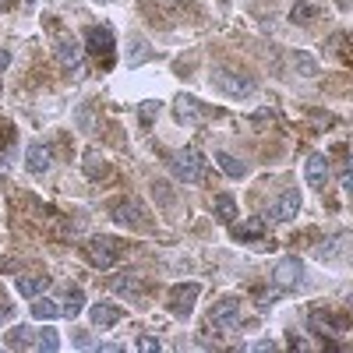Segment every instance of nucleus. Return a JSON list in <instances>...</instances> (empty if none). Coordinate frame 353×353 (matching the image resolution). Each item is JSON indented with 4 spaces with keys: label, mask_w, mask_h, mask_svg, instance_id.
Masks as SVG:
<instances>
[{
    "label": "nucleus",
    "mask_w": 353,
    "mask_h": 353,
    "mask_svg": "<svg viewBox=\"0 0 353 353\" xmlns=\"http://www.w3.org/2000/svg\"><path fill=\"white\" fill-rule=\"evenodd\" d=\"M176 121L181 124H205L209 121V110H205L198 99H191V96H181L176 99Z\"/></svg>",
    "instance_id": "obj_10"
},
{
    "label": "nucleus",
    "mask_w": 353,
    "mask_h": 353,
    "mask_svg": "<svg viewBox=\"0 0 353 353\" xmlns=\"http://www.w3.org/2000/svg\"><path fill=\"white\" fill-rule=\"evenodd\" d=\"M261 230H265L261 219H248V226L237 230V241H258V237H261Z\"/></svg>",
    "instance_id": "obj_24"
},
{
    "label": "nucleus",
    "mask_w": 353,
    "mask_h": 353,
    "mask_svg": "<svg viewBox=\"0 0 353 353\" xmlns=\"http://www.w3.org/2000/svg\"><path fill=\"white\" fill-rule=\"evenodd\" d=\"M88 176H92V181H99V176H103V181H106V176H110V170H106V163L96 156V152H88Z\"/></svg>",
    "instance_id": "obj_26"
},
{
    "label": "nucleus",
    "mask_w": 353,
    "mask_h": 353,
    "mask_svg": "<svg viewBox=\"0 0 353 353\" xmlns=\"http://www.w3.org/2000/svg\"><path fill=\"white\" fill-rule=\"evenodd\" d=\"M85 254H88V261H92L96 269H110V265H117L128 254V244L117 241V237H92L85 244Z\"/></svg>",
    "instance_id": "obj_3"
},
{
    "label": "nucleus",
    "mask_w": 353,
    "mask_h": 353,
    "mask_svg": "<svg viewBox=\"0 0 353 353\" xmlns=\"http://www.w3.org/2000/svg\"><path fill=\"white\" fill-rule=\"evenodd\" d=\"M212 78H216V85L223 88V92H226V96H233V99H241V96H251V92H254V81H251L248 74L230 71V68H216V71H212Z\"/></svg>",
    "instance_id": "obj_5"
},
{
    "label": "nucleus",
    "mask_w": 353,
    "mask_h": 353,
    "mask_svg": "<svg viewBox=\"0 0 353 353\" xmlns=\"http://www.w3.org/2000/svg\"><path fill=\"white\" fill-rule=\"evenodd\" d=\"M301 272H304V269H301V261H297V258H283V261L276 265V276H272V279H276L279 290H297Z\"/></svg>",
    "instance_id": "obj_12"
},
{
    "label": "nucleus",
    "mask_w": 353,
    "mask_h": 353,
    "mask_svg": "<svg viewBox=\"0 0 353 353\" xmlns=\"http://www.w3.org/2000/svg\"><path fill=\"white\" fill-rule=\"evenodd\" d=\"M216 163L223 166L226 176H233V181H237V176H248V163L237 159V156H230V152H216Z\"/></svg>",
    "instance_id": "obj_17"
},
{
    "label": "nucleus",
    "mask_w": 353,
    "mask_h": 353,
    "mask_svg": "<svg viewBox=\"0 0 353 353\" xmlns=\"http://www.w3.org/2000/svg\"><path fill=\"white\" fill-rule=\"evenodd\" d=\"M290 18H293V25H307L311 18H318V8H311V4H297L290 11Z\"/></svg>",
    "instance_id": "obj_25"
},
{
    "label": "nucleus",
    "mask_w": 353,
    "mask_h": 353,
    "mask_svg": "<svg viewBox=\"0 0 353 353\" xmlns=\"http://www.w3.org/2000/svg\"><path fill=\"white\" fill-rule=\"evenodd\" d=\"M138 346H141V350H159V339H141Z\"/></svg>",
    "instance_id": "obj_31"
},
{
    "label": "nucleus",
    "mask_w": 353,
    "mask_h": 353,
    "mask_svg": "<svg viewBox=\"0 0 353 353\" xmlns=\"http://www.w3.org/2000/svg\"><path fill=\"white\" fill-rule=\"evenodd\" d=\"M110 286H113V293H121V297H128V301H141L145 297V286L134 276H117Z\"/></svg>",
    "instance_id": "obj_16"
},
{
    "label": "nucleus",
    "mask_w": 353,
    "mask_h": 353,
    "mask_svg": "<svg viewBox=\"0 0 353 353\" xmlns=\"http://www.w3.org/2000/svg\"><path fill=\"white\" fill-rule=\"evenodd\" d=\"M209 329H241V301L237 297H223L216 307H212V318H209Z\"/></svg>",
    "instance_id": "obj_6"
},
{
    "label": "nucleus",
    "mask_w": 353,
    "mask_h": 353,
    "mask_svg": "<svg viewBox=\"0 0 353 353\" xmlns=\"http://www.w3.org/2000/svg\"><path fill=\"white\" fill-rule=\"evenodd\" d=\"M57 57H61L64 68H78L81 61V46L74 43V36H57Z\"/></svg>",
    "instance_id": "obj_15"
},
{
    "label": "nucleus",
    "mask_w": 353,
    "mask_h": 353,
    "mask_svg": "<svg viewBox=\"0 0 353 353\" xmlns=\"http://www.w3.org/2000/svg\"><path fill=\"white\" fill-rule=\"evenodd\" d=\"M304 173H307V184H311L314 191H321V188H325V181H329V159L321 156V152L307 156V166H304Z\"/></svg>",
    "instance_id": "obj_13"
},
{
    "label": "nucleus",
    "mask_w": 353,
    "mask_h": 353,
    "mask_svg": "<svg viewBox=\"0 0 353 353\" xmlns=\"http://www.w3.org/2000/svg\"><path fill=\"white\" fill-rule=\"evenodd\" d=\"M198 293H201L198 283H181V286H173V290H170V311H173L176 318H188V314L194 311Z\"/></svg>",
    "instance_id": "obj_8"
},
{
    "label": "nucleus",
    "mask_w": 353,
    "mask_h": 353,
    "mask_svg": "<svg viewBox=\"0 0 353 353\" xmlns=\"http://www.w3.org/2000/svg\"><path fill=\"white\" fill-rule=\"evenodd\" d=\"M216 216L223 223H237V201H233V194H219L216 198Z\"/></svg>",
    "instance_id": "obj_20"
},
{
    "label": "nucleus",
    "mask_w": 353,
    "mask_h": 353,
    "mask_svg": "<svg viewBox=\"0 0 353 353\" xmlns=\"http://www.w3.org/2000/svg\"><path fill=\"white\" fill-rule=\"evenodd\" d=\"M8 68H11V53L0 46V71H8Z\"/></svg>",
    "instance_id": "obj_30"
},
{
    "label": "nucleus",
    "mask_w": 353,
    "mask_h": 353,
    "mask_svg": "<svg viewBox=\"0 0 353 353\" xmlns=\"http://www.w3.org/2000/svg\"><path fill=\"white\" fill-rule=\"evenodd\" d=\"M32 336V329H25V325H14L11 336H8V346L11 350H25V346H36V339H28Z\"/></svg>",
    "instance_id": "obj_23"
},
{
    "label": "nucleus",
    "mask_w": 353,
    "mask_h": 353,
    "mask_svg": "<svg viewBox=\"0 0 353 353\" xmlns=\"http://www.w3.org/2000/svg\"><path fill=\"white\" fill-rule=\"evenodd\" d=\"M307 325H311V332H318L321 339H325V336H329V339H336V336L343 332V321H339V318H332L325 307H314V311H311V318H307Z\"/></svg>",
    "instance_id": "obj_9"
},
{
    "label": "nucleus",
    "mask_w": 353,
    "mask_h": 353,
    "mask_svg": "<svg viewBox=\"0 0 353 353\" xmlns=\"http://www.w3.org/2000/svg\"><path fill=\"white\" fill-rule=\"evenodd\" d=\"M81 307H85V293H81V290H68V301L61 304L64 318H78V314H81Z\"/></svg>",
    "instance_id": "obj_21"
},
{
    "label": "nucleus",
    "mask_w": 353,
    "mask_h": 353,
    "mask_svg": "<svg viewBox=\"0 0 353 353\" xmlns=\"http://www.w3.org/2000/svg\"><path fill=\"white\" fill-rule=\"evenodd\" d=\"M166 166H170V173L176 176V181H184V184H201L205 181V156L198 152V149H184V152H173V156H166Z\"/></svg>",
    "instance_id": "obj_1"
},
{
    "label": "nucleus",
    "mask_w": 353,
    "mask_h": 353,
    "mask_svg": "<svg viewBox=\"0 0 353 353\" xmlns=\"http://www.w3.org/2000/svg\"><path fill=\"white\" fill-rule=\"evenodd\" d=\"M85 46H88L92 61H96L103 71L113 68V61H117V43H113V28H110V25H92V28H88V32H85Z\"/></svg>",
    "instance_id": "obj_2"
},
{
    "label": "nucleus",
    "mask_w": 353,
    "mask_h": 353,
    "mask_svg": "<svg viewBox=\"0 0 353 353\" xmlns=\"http://www.w3.org/2000/svg\"><path fill=\"white\" fill-rule=\"evenodd\" d=\"M25 4H28V8H32V4H36V0H25Z\"/></svg>",
    "instance_id": "obj_33"
},
{
    "label": "nucleus",
    "mask_w": 353,
    "mask_h": 353,
    "mask_svg": "<svg viewBox=\"0 0 353 353\" xmlns=\"http://www.w3.org/2000/svg\"><path fill=\"white\" fill-rule=\"evenodd\" d=\"M14 8V0H0V11H11Z\"/></svg>",
    "instance_id": "obj_32"
},
{
    "label": "nucleus",
    "mask_w": 353,
    "mask_h": 353,
    "mask_svg": "<svg viewBox=\"0 0 353 353\" xmlns=\"http://www.w3.org/2000/svg\"><path fill=\"white\" fill-rule=\"evenodd\" d=\"M46 276H21V279H14V290L21 293V297H36L39 290H46Z\"/></svg>",
    "instance_id": "obj_18"
},
{
    "label": "nucleus",
    "mask_w": 353,
    "mask_h": 353,
    "mask_svg": "<svg viewBox=\"0 0 353 353\" xmlns=\"http://www.w3.org/2000/svg\"><path fill=\"white\" fill-rule=\"evenodd\" d=\"M297 68H301L304 74H314V61H311L307 53H297Z\"/></svg>",
    "instance_id": "obj_29"
},
{
    "label": "nucleus",
    "mask_w": 353,
    "mask_h": 353,
    "mask_svg": "<svg viewBox=\"0 0 353 353\" xmlns=\"http://www.w3.org/2000/svg\"><path fill=\"white\" fill-rule=\"evenodd\" d=\"M88 314H92V325H96V329H113L117 321L124 318V307H117V304H110V301H99V304L88 307Z\"/></svg>",
    "instance_id": "obj_11"
},
{
    "label": "nucleus",
    "mask_w": 353,
    "mask_h": 353,
    "mask_svg": "<svg viewBox=\"0 0 353 353\" xmlns=\"http://www.w3.org/2000/svg\"><path fill=\"white\" fill-rule=\"evenodd\" d=\"M343 191L346 194H353V159L346 163V170H343Z\"/></svg>",
    "instance_id": "obj_28"
},
{
    "label": "nucleus",
    "mask_w": 353,
    "mask_h": 353,
    "mask_svg": "<svg viewBox=\"0 0 353 353\" xmlns=\"http://www.w3.org/2000/svg\"><path fill=\"white\" fill-rule=\"evenodd\" d=\"M50 163H53V156H50V149H46L43 141L28 145V152H25V166H28V170H32V173H46Z\"/></svg>",
    "instance_id": "obj_14"
},
{
    "label": "nucleus",
    "mask_w": 353,
    "mask_h": 353,
    "mask_svg": "<svg viewBox=\"0 0 353 353\" xmlns=\"http://www.w3.org/2000/svg\"><path fill=\"white\" fill-rule=\"evenodd\" d=\"M156 113H159V103H145V106H141V124H152Z\"/></svg>",
    "instance_id": "obj_27"
},
{
    "label": "nucleus",
    "mask_w": 353,
    "mask_h": 353,
    "mask_svg": "<svg viewBox=\"0 0 353 353\" xmlns=\"http://www.w3.org/2000/svg\"><path fill=\"white\" fill-rule=\"evenodd\" d=\"M57 314H64L61 304H53V301H46V297H32V318L46 321V318H57Z\"/></svg>",
    "instance_id": "obj_19"
},
{
    "label": "nucleus",
    "mask_w": 353,
    "mask_h": 353,
    "mask_svg": "<svg viewBox=\"0 0 353 353\" xmlns=\"http://www.w3.org/2000/svg\"><path fill=\"white\" fill-rule=\"evenodd\" d=\"M113 219L121 223V226H131V230H149V212L141 209V201H134V198H124V201H117L113 205Z\"/></svg>",
    "instance_id": "obj_4"
},
{
    "label": "nucleus",
    "mask_w": 353,
    "mask_h": 353,
    "mask_svg": "<svg viewBox=\"0 0 353 353\" xmlns=\"http://www.w3.org/2000/svg\"><path fill=\"white\" fill-rule=\"evenodd\" d=\"M301 212V191H283L276 205H269V212H265V219L269 223H290V219H297Z\"/></svg>",
    "instance_id": "obj_7"
},
{
    "label": "nucleus",
    "mask_w": 353,
    "mask_h": 353,
    "mask_svg": "<svg viewBox=\"0 0 353 353\" xmlns=\"http://www.w3.org/2000/svg\"><path fill=\"white\" fill-rule=\"evenodd\" d=\"M36 350L57 353V350H61V332H53V329H43V332H36Z\"/></svg>",
    "instance_id": "obj_22"
}]
</instances>
